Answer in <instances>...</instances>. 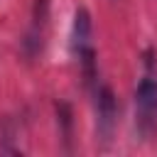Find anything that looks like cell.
<instances>
[{"mask_svg":"<svg viewBox=\"0 0 157 157\" xmlns=\"http://www.w3.org/2000/svg\"><path fill=\"white\" fill-rule=\"evenodd\" d=\"M71 54L78 61L81 69V78L86 83V88H96L98 86V59H96V49H93V27H91V15L86 7H78L74 15V25H71Z\"/></svg>","mask_w":157,"mask_h":157,"instance_id":"6da1fadb","label":"cell"},{"mask_svg":"<svg viewBox=\"0 0 157 157\" xmlns=\"http://www.w3.org/2000/svg\"><path fill=\"white\" fill-rule=\"evenodd\" d=\"M147 56V71L135 88V130L142 140H152L157 132V74H155V56Z\"/></svg>","mask_w":157,"mask_h":157,"instance_id":"7a4b0ae2","label":"cell"},{"mask_svg":"<svg viewBox=\"0 0 157 157\" xmlns=\"http://www.w3.org/2000/svg\"><path fill=\"white\" fill-rule=\"evenodd\" d=\"M93 98H96V142L98 147L108 150L115 135V123H118V103H115V93L110 86L98 83L93 88Z\"/></svg>","mask_w":157,"mask_h":157,"instance_id":"3957f363","label":"cell"},{"mask_svg":"<svg viewBox=\"0 0 157 157\" xmlns=\"http://www.w3.org/2000/svg\"><path fill=\"white\" fill-rule=\"evenodd\" d=\"M47 25H49V0H34L32 22H29V29L22 39V52L27 59H34L42 52L44 37H47Z\"/></svg>","mask_w":157,"mask_h":157,"instance_id":"277c9868","label":"cell"}]
</instances>
